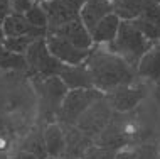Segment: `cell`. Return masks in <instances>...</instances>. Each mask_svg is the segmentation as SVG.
Returning <instances> with one entry per match:
<instances>
[{
	"instance_id": "836d02e7",
	"label": "cell",
	"mask_w": 160,
	"mask_h": 159,
	"mask_svg": "<svg viewBox=\"0 0 160 159\" xmlns=\"http://www.w3.org/2000/svg\"><path fill=\"white\" fill-rule=\"evenodd\" d=\"M153 2H157V3H160V0H153Z\"/></svg>"
},
{
	"instance_id": "d6a6232c",
	"label": "cell",
	"mask_w": 160,
	"mask_h": 159,
	"mask_svg": "<svg viewBox=\"0 0 160 159\" xmlns=\"http://www.w3.org/2000/svg\"><path fill=\"white\" fill-rule=\"evenodd\" d=\"M68 159H79V157H68Z\"/></svg>"
},
{
	"instance_id": "4fadbf2b",
	"label": "cell",
	"mask_w": 160,
	"mask_h": 159,
	"mask_svg": "<svg viewBox=\"0 0 160 159\" xmlns=\"http://www.w3.org/2000/svg\"><path fill=\"white\" fill-rule=\"evenodd\" d=\"M44 137L46 152L51 157L64 159V151H66V135H64V127L58 122L47 124L42 130Z\"/></svg>"
},
{
	"instance_id": "7c38bea8",
	"label": "cell",
	"mask_w": 160,
	"mask_h": 159,
	"mask_svg": "<svg viewBox=\"0 0 160 159\" xmlns=\"http://www.w3.org/2000/svg\"><path fill=\"white\" fill-rule=\"evenodd\" d=\"M120 22H122L120 17L115 15L113 12L108 14L106 17H103L91 31H89L93 46H108V44H111V42L115 41V37H116Z\"/></svg>"
},
{
	"instance_id": "6da1fadb",
	"label": "cell",
	"mask_w": 160,
	"mask_h": 159,
	"mask_svg": "<svg viewBox=\"0 0 160 159\" xmlns=\"http://www.w3.org/2000/svg\"><path fill=\"white\" fill-rule=\"evenodd\" d=\"M84 63L91 75L93 88L103 93H108L125 85H133L137 81L135 68H132L123 58L103 46H93Z\"/></svg>"
},
{
	"instance_id": "2e32d148",
	"label": "cell",
	"mask_w": 160,
	"mask_h": 159,
	"mask_svg": "<svg viewBox=\"0 0 160 159\" xmlns=\"http://www.w3.org/2000/svg\"><path fill=\"white\" fill-rule=\"evenodd\" d=\"M135 71L137 76H140V78L152 80L155 83L160 81V41L155 42L152 48L142 56Z\"/></svg>"
},
{
	"instance_id": "f546056e",
	"label": "cell",
	"mask_w": 160,
	"mask_h": 159,
	"mask_svg": "<svg viewBox=\"0 0 160 159\" xmlns=\"http://www.w3.org/2000/svg\"><path fill=\"white\" fill-rule=\"evenodd\" d=\"M8 146H10V137H8L7 132L0 130V151H5V149H8Z\"/></svg>"
},
{
	"instance_id": "5b68a950",
	"label": "cell",
	"mask_w": 160,
	"mask_h": 159,
	"mask_svg": "<svg viewBox=\"0 0 160 159\" xmlns=\"http://www.w3.org/2000/svg\"><path fill=\"white\" fill-rule=\"evenodd\" d=\"M36 80V87L41 97V112L42 117L47 120V124L56 122L61 109V103L69 92L64 81L58 75L54 76H46V78H34Z\"/></svg>"
},
{
	"instance_id": "4dcf8cb0",
	"label": "cell",
	"mask_w": 160,
	"mask_h": 159,
	"mask_svg": "<svg viewBox=\"0 0 160 159\" xmlns=\"http://www.w3.org/2000/svg\"><path fill=\"white\" fill-rule=\"evenodd\" d=\"M10 159H37V157L34 156L32 152H29V151H22V149H20V151H19V152H15Z\"/></svg>"
},
{
	"instance_id": "4316f807",
	"label": "cell",
	"mask_w": 160,
	"mask_h": 159,
	"mask_svg": "<svg viewBox=\"0 0 160 159\" xmlns=\"http://www.w3.org/2000/svg\"><path fill=\"white\" fill-rule=\"evenodd\" d=\"M36 2H32V0H10V10L14 12V14H25V12L29 10Z\"/></svg>"
},
{
	"instance_id": "7a4b0ae2",
	"label": "cell",
	"mask_w": 160,
	"mask_h": 159,
	"mask_svg": "<svg viewBox=\"0 0 160 159\" xmlns=\"http://www.w3.org/2000/svg\"><path fill=\"white\" fill-rule=\"evenodd\" d=\"M155 42H150L138 29L133 25L132 20H122L116 32V37L111 44L103 46L108 51L118 54L123 58L132 68H137L138 61L142 59L147 51H148Z\"/></svg>"
},
{
	"instance_id": "e0dca14e",
	"label": "cell",
	"mask_w": 160,
	"mask_h": 159,
	"mask_svg": "<svg viewBox=\"0 0 160 159\" xmlns=\"http://www.w3.org/2000/svg\"><path fill=\"white\" fill-rule=\"evenodd\" d=\"M59 78L64 81V85L68 90H78V88H93V81L89 70L86 66V63L74 64V66H66L62 68V71L59 73Z\"/></svg>"
},
{
	"instance_id": "8fae6325",
	"label": "cell",
	"mask_w": 160,
	"mask_h": 159,
	"mask_svg": "<svg viewBox=\"0 0 160 159\" xmlns=\"http://www.w3.org/2000/svg\"><path fill=\"white\" fill-rule=\"evenodd\" d=\"M3 37H17V36H36V37H46L44 29H36L27 22V19L22 14H10L2 24Z\"/></svg>"
},
{
	"instance_id": "30bf717a",
	"label": "cell",
	"mask_w": 160,
	"mask_h": 159,
	"mask_svg": "<svg viewBox=\"0 0 160 159\" xmlns=\"http://www.w3.org/2000/svg\"><path fill=\"white\" fill-rule=\"evenodd\" d=\"M46 34H56V36H62L66 37L69 42L81 49H93V41H91V34L84 27V24L81 22V19H74L68 24H62L59 27L54 29H47Z\"/></svg>"
},
{
	"instance_id": "83f0119b",
	"label": "cell",
	"mask_w": 160,
	"mask_h": 159,
	"mask_svg": "<svg viewBox=\"0 0 160 159\" xmlns=\"http://www.w3.org/2000/svg\"><path fill=\"white\" fill-rule=\"evenodd\" d=\"M10 0H0V29H2L3 20L7 19V15L10 14Z\"/></svg>"
},
{
	"instance_id": "603a6c76",
	"label": "cell",
	"mask_w": 160,
	"mask_h": 159,
	"mask_svg": "<svg viewBox=\"0 0 160 159\" xmlns=\"http://www.w3.org/2000/svg\"><path fill=\"white\" fill-rule=\"evenodd\" d=\"M132 22L150 42H158L160 41V29L157 25H153L150 20H147L145 17L140 15V17H137L135 20H132Z\"/></svg>"
},
{
	"instance_id": "d6986e66",
	"label": "cell",
	"mask_w": 160,
	"mask_h": 159,
	"mask_svg": "<svg viewBox=\"0 0 160 159\" xmlns=\"http://www.w3.org/2000/svg\"><path fill=\"white\" fill-rule=\"evenodd\" d=\"M22 151H29L32 152L37 159H46L47 152H46V146H44V137H42L41 130H34L32 134H29L25 137V140L20 146Z\"/></svg>"
},
{
	"instance_id": "f1b7e54d",
	"label": "cell",
	"mask_w": 160,
	"mask_h": 159,
	"mask_svg": "<svg viewBox=\"0 0 160 159\" xmlns=\"http://www.w3.org/2000/svg\"><path fill=\"white\" fill-rule=\"evenodd\" d=\"M115 159H135V147L133 149H130V147L118 149L115 154Z\"/></svg>"
},
{
	"instance_id": "d4e9b609",
	"label": "cell",
	"mask_w": 160,
	"mask_h": 159,
	"mask_svg": "<svg viewBox=\"0 0 160 159\" xmlns=\"http://www.w3.org/2000/svg\"><path fill=\"white\" fill-rule=\"evenodd\" d=\"M135 159H160V147L155 144H142L135 147Z\"/></svg>"
},
{
	"instance_id": "8992f818",
	"label": "cell",
	"mask_w": 160,
	"mask_h": 159,
	"mask_svg": "<svg viewBox=\"0 0 160 159\" xmlns=\"http://www.w3.org/2000/svg\"><path fill=\"white\" fill-rule=\"evenodd\" d=\"M111 117H113V110L108 105V102L105 100V97L99 98V100L93 102L88 109L84 110V114L78 119L76 125L84 135L94 139L99 132L110 124Z\"/></svg>"
},
{
	"instance_id": "44dd1931",
	"label": "cell",
	"mask_w": 160,
	"mask_h": 159,
	"mask_svg": "<svg viewBox=\"0 0 160 159\" xmlns=\"http://www.w3.org/2000/svg\"><path fill=\"white\" fill-rule=\"evenodd\" d=\"M39 37L36 36H17V37H3L0 44L3 46L7 51L10 53H17V54H25V51L29 49V46L32 44Z\"/></svg>"
},
{
	"instance_id": "1f68e13d",
	"label": "cell",
	"mask_w": 160,
	"mask_h": 159,
	"mask_svg": "<svg viewBox=\"0 0 160 159\" xmlns=\"http://www.w3.org/2000/svg\"><path fill=\"white\" fill-rule=\"evenodd\" d=\"M46 159H59V157H51V156H47Z\"/></svg>"
},
{
	"instance_id": "9a60e30c",
	"label": "cell",
	"mask_w": 160,
	"mask_h": 159,
	"mask_svg": "<svg viewBox=\"0 0 160 159\" xmlns=\"http://www.w3.org/2000/svg\"><path fill=\"white\" fill-rule=\"evenodd\" d=\"M64 135H66V151H64V159L68 157H79L83 159L84 152L94 144L91 137L84 135L78 127H64Z\"/></svg>"
},
{
	"instance_id": "ffe728a7",
	"label": "cell",
	"mask_w": 160,
	"mask_h": 159,
	"mask_svg": "<svg viewBox=\"0 0 160 159\" xmlns=\"http://www.w3.org/2000/svg\"><path fill=\"white\" fill-rule=\"evenodd\" d=\"M0 68L25 71L27 70L25 56L24 54H17V53H10V51H7L2 44H0Z\"/></svg>"
},
{
	"instance_id": "52a82bcc",
	"label": "cell",
	"mask_w": 160,
	"mask_h": 159,
	"mask_svg": "<svg viewBox=\"0 0 160 159\" xmlns=\"http://www.w3.org/2000/svg\"><path fill=\"white\" fill-rule=\"evenodd\" d=\"M86 0H46L41 5L47 14V29L59 27L79 19V10Z\"/></svg>"
},
{
	"instance_id": "7402d4cb",
	"label": "cell",
	"mask_w": 160,
	"mask_h": 159,
	"mask_svg": "<svg viewBox=\"0 0 160 159\" xmlns=\"http://www.w3.org/2000/svg\"><path fill=\"white\" fill-rule=\"evenodd\" d=\"M24 17L27 19V22L31 24L32 27L47 31V14H46L44 8H42L41 3H34V5L24 14Z\"/></svg>"
},
{
	"instance_id": "ac0fdd59",
	"label": "cell",
	"mask_w": 160,
	"mask_h": 159,
	"mask_svg": "<svg viewBox=\"0 0 160 159\" xmlns=\"http://www.w3.org/2000/svg\"><path fill=\"white\" fill-rule=\"evenodd\" d=\"M152 3L153 0H111V8L120 20H135Z\"/></svg>"
},
{
	"instance_id": "3957f363",
	"label": "cell",
	"mask_w": 160,
	"mask_h": 159,
	"mask_svg": "<svg viewBox=\"0 0 160 159\" xmlns=\"http://www.w3.org/2000/svg\"><path fill=\"white\" fill-rule=\"evenodd\" d=\"M105 97V93L99 92L96 88H78V90H69L64 97L61 109H59L58 119L56 122L61 124L62 127H71L76 125L78 119L84 114L93 102L99 100Z\"/></svg>"
},
{
	"instance_id": "277c9868",
	"label": "cell",
	"mask_w": 160,
	"mask_h": 159,
	"mask_svg": "<svg viewBox=\"0 0 160 159\" xmlns=\"http://www.w3.org/2000/svg\"><path fill=\"white\" fill-rule=\"evenodd\" d=\"M25 63H27V71L32 78H46V76H54L62 71L66 64H62L59 59H56L49 53L46 46V37H39L29 46L25 51Z\"/></svg>"
},
{
	"instance_id": "cb8c5ba5",
	"label": "cell",
	"mask_w": 160,
	"mask_h": 159,
	"mask_svg": "<svg viewBox=\"0 0 160 159\" xmlns=\"http://www.w3.org/2000/svg\"><path fill=\"white\" fill-rule=\"evenodd\" d=\"M116 151L110 147H101V146L93 144L88 151L84 152L83 159H115Z\"/></svg>"
},
{
	"instance_id": "5bb4252c",
	"label": "cell",
	"mask_w": 160,
	"mask_h": 159,
	"mask_svg": "<svg viewBox=\"0 0 160 159\" xmlns=\"http://www.w3.org/2000/svg\"><path fill=\"white\" fill-rule=\"evenodd\" d=\"M111 0H86L79 10V19L88 31L96 25L103 17L111 14Z\"/></svg>"
},
{
	"instance_id": "9c48e42d",
	"label": "cell",
	"mask_w": 160,
	"mask_h": 159,
	"mask_svg": "<svg viewBox=\"0 0 160 159\" xmlns=\"http://www.w3.org/2000/svg\"><path fill=\"white\" fill-rule=\"evenodd\" d=\"M145 88L133 85H125V87L115 88L111 92L105 93V100L111 110L116 114H130L137 109V105L145 98Z\"/></svg>"
},
{
	"instance_id": "ba28073f",
	"label": "cell",
	"mask_w": 160,
	"mask_h": 159,
	"mask_svg": "<svg viewBox=\"0 0 160 159\" xmlns=\"http://www.w3.org/2000/svg\"><path fill=\"white\" fill-rule=\"evenodd\" d=\"M46 46L56 59H59L62 64H69V66L84 63L86 58L91 53V49L76 48L66 37L56 36V34H46Z\"/></svg>"
},
{
	"instance_id": "484cf974",
	"label": "cell",
	"mask_w": 160,
	"mask_h": 159,
	"mask_svg": "<svg viewBox=\"0 0 160 159\" xmlns=\"http://www.w3.org/2000/svg\"><path fill=\"white\" fill-rule=\"evenodd\" d=\"M142 17H145L147 20H150L153 25H157V27L160 29V3L153 2L152 5H150L143 14H142Z\"/></svg>"
}]
</instances>
